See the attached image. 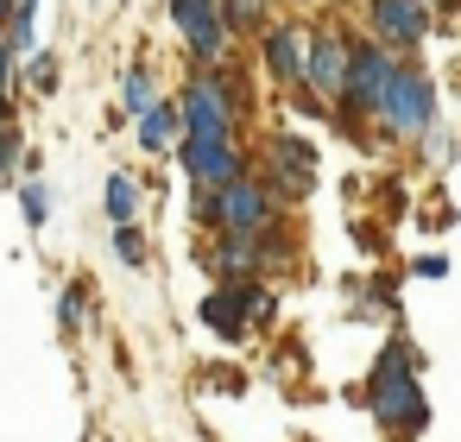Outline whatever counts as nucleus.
I'll return each instance as SVG.
<instances>
[{
	"label": "nucleus",
	"mask_w": 461,
	"mask_h": 442,
	"mask_svg": "<svg viewBox=\"0 0 461 442\" xmlns=\"http://www.w3.org/2000/svg\"><path fill=\"white\" fill-rule=\"evenodd\" d=\"M348 70H354V45L341 26L310 32V95L316 102H341L348 95Z\"/></svg>",
	"instance_id": "nucleus-8"
},
{
	"label": "nucleus",
	"mask_w": 461,
	"mask_h": 442,
	"mask_svg": "<svg viewBox=\"0 0 461 442\" xmlns=\"http://www.w3.org/2000/svg\"><path fill=\"white\" fill-rule=\"evenodd\" d=\"M20 209H26V228H45V215H51L45 184H26V190H20Z\"/></svg>",
	"instance_id": "nucleus-20"
},
{
	"label": "nucleus",
	"mask_w": 461,
	"mask_h": 442,
	"mask_svg": "<svg viewBox=\"0 0 461 442\" xmlns=\"http://www.w3.org/2000/svg\"><path fill=\"white\" fill-rule=\"evenodd\" d=\"M121 108H127L133 121H146V114L158 108V89H152V70H146V64H133V70L121 77Z\"/></svg>",
	"instance_id": "nucleus-15"
},
{
	"label": "nucleus",
	"mask_w": 461,
	"mask_h": 442,
	"mask_svg": "<svg viewBox=\"0 0 461 442\" xmlns=\"http://www.w3.org/2000/svg\"><path fill=\"white\" fill-rule=\"evenodd\" d=\"M177 108H184V133H190V140H221V146H234L240 108H234V89H228L221 70H196Z\"/></svg>",
	"instance_id": "nucleus-3"
},
{
	"label": "nucleus",
	"mask_w": 461,
	"mask_h": 442,
	"mask_svg": "<svg viewBox=\"0 0 461 442\" xmlns=\"http://www.w3.org/2000/svg\"><path fill=\"white\" fill-rule=\"evenodd\" d=\"M20 152H26L20 127H0V177H14V171H20Z\"/></svg>",
	"instance_id": "nucleus-22"
},
{
	"label": "nucleus",
	"mask_w": 461,
	"mask_h": 442,
	"mask_svg": "<svg viewBox=\"0 0 461 442\" xmlns=\"http://www.w3.org/2000/svg\"><path fill=\"white\" fill-rule=\"evenodd\" d=\"M7 45H14V58L39 45V0H14V20H7Z\"/></svg>",
	"instance_id": "nucleus-16"
},
{
	"label": "nucleus",
	"mask_w": 461,
	"mask_h": 442,
	"mask_svg": "<svg viewBox=\"0 0 461 442\" xmlns=\"http://www.w3.org/2000/svg\"><path fill=\"white\" fill-rule=\"evenodd\" d=\"M442 272H448L442 253H423V259H417V278H442Z\"/></svg>",
	"instance_id": "nucleus-24"
},
{
	"label": "nucleus",
	"mask_w": 461,
	"mask_h": 442,
	"mask_svg": "<svg viewBox=\"0 0 461 442\" xmlns=\"http://www.w3.org/2000/svg\"><path fill=\"white\" fill-rule=\"evenodd\" d=\"M140 146H146V152H171V146H184V108H177V102H158V108L140 121Z\"/></svg>",
	"instance_id": "nucleus-14"
},
{
	"label": "nucleus",
	"mask_w": 461,
	"mask_h": 442,
	"mask_svg": "<svg viewBox=\"0 0 461 442\" xmlns=\"http://www.w3.org/2000/svg\"><path fill=\"white\" fill-rule=\"evenodd\" d=\"M373 127H379L385 140H423V133L436 127V89H429V77L411 70V64H398V77H392V89H385V102H379Z\"/></svg>",
	"instance_id": "nucleus-2"
},
{
	"label": "nucleus",
	"mask_w": 461,
	"mask_h": 442,
	"mask_svg": "<svg viewBox=\"0 0 461 442\" xmlns=\"http://www.w3.org/2000/svg\"><path fill=\"white\" fill-rule=\"evenodd\" d=\"M7 20H14V0H0V32H7Z\"/></svg>",
	"instance_id": "nucleus-25"
},
{
	"label": "nucleus",
	"mask_w": 461,
	"mask_h": 442,
	"mask_svg": "<svg viewBox=\"0 0 461 442\" xmlns=\"http://www.w3.org/2000/svg\"><path fill=\"white\" fill-rule=\"evenodd\" d=\"M203 316H209L221 335H240V329H247V316H253V322H266V316H272V291H266V284H253V278H247V284H221V291L203 303Z\"/></svg>",
	"instance_id": "nucleus-11"
},
{
	"label": "nucleus",
	"mask_w": 461,
	"mask_h": 442,
	"mask_svg": "<svg viewBox=\"0 0 461 442\" xmlns=\"http://www.w3.org/2000/svg\"><path fill=\"white\" fill-rule=\"evenodd\" d=\"M114 253H121V266H146V247H140V228H114Z\"/></svg>",
	"instance_id": "nucleus-23"
},
{
	"label": "nucleus",
	"mask_w": 461,
	"mask_h": 442,
	"mask_svg": "<svg viewBox=\"0 0 461 442\" xmlns=\"http://www.w3.org/2000/svg\"><path fill=\"white\" fill-rule=\"evenodd\" d=\"M171 20H177V39L190 45L196 70H215L221 51H228V14H221V0H171Z\"/></svg>",
	"instance_id": "nucleus-6"
},
{
	"label": "nucleus",
	"mask_w": 461,
	"mask_h": 442,
	"mask_svg": "<svg viewBox=\"0 0 461 442\" xmlns=\"http://www.w3.org/2000/svg\"><path fill=\"white\" fill-rule=\"evenodd\" d=\"M26 89H32V95H51V89H58V58H51V51H45V58L32 51V64H26Z\"/></svg>",
	"instance_id": "nucleus-19"
},
{
	"label": "nucleus",
	"mask_w": 461,
	"mask_h": 442,
	"mask_svg": "<svg viewBox=\"0 0 461 442\" xmlns=\"http://www.w3.org/2000/svg\"><path fill=\"white\" fill-rule=\"evenodd\" d=\"M373 417H379V429H392V436H417L423 423H429V404H423V385H417V373H411V360L398 354V347H385L379 354V366H373Z\"/></svg>",
	"instance_id": "nucleus-1"
},
{
	"label": "nucleus",
	"mask_w": 461,
	"mask_h": 442,
	"mask_svg": "<svg viewBox=\"0 0 461 442\" xmlns=\"http://www.w3.org/2000/svg\"><path fill=\"white\" fill-rule=\"evenodd\" d=\"M108 215L121 228H133V215H140V184L133 177H108Z\"/></svg>",
	"instance_id": "nucleus-17"
},
{
	"label": "nucleus",
	"mask_w": 461,
	"mask_h": 442,
	"mask_svg": "<svg viewBox=\"0 0 461 442\" xmlns=\"http://www.w3.org/2000/svg\"><path fill=\"white\" fill-rule=\"evenodd\" d=\"M310 184H316V146H310V140L278 133V140H272V184H266V190H278V196L303 203V196H310Z\"/></svg>",
	"instance_id": "nucleus-12"
},
{
	"label": "nucleus",
	"mask_w": 461,
	"mask_h": 442,
	"mask_svg": "<svg viewBox=\"0 0 461 442\" xmlns=\"http://www.w3.org/2000/svg\"><path fill=\"white\" fill-rule=\"evenodd\" d=\"M272 240H278L272 228H266V234H221V240H215V253H209V266H215L228 284H247L266 259H278V247H272Z\"/></svg>",
	"instance_id": "nucleus-13"
},
{
	"label": "nucleus",
	"mask_w": 461,
	"mask_h": 442,
	"mask_svg": "<svg viewBox=\"0 0 461 442\" xmlns=\"http://www.w3.org/2000/svg\"><path fill=\"white\" fill-rule=\"evenodd\" d=\"M366 20H373V39H379V45L417 51V45L429 39V0H373Z\"/></svg>",
	"instance_id": "nucleus-9"
},
{
	"label": "nucleus",
	"mask_w": 461,
	"mask_h": 442,
	"mask_svg": "<svg viewBox=\"0 0 461 442\" xmlns=\"http://www.w3.org/2000/svg\"><path fill=\"white\" fill-rule=\"evenodd\" d=\"M0 127H14V45L0 32Z\"/></svg>",
	"instance_id": "nucleus-18"
},
{
	"label": "nucleus",
	"mask_w": 461,
	"mask_h": 442,
	"mask_svg": "<svg viewBox=\"0 0 461 442\" xmlns=\"http://www.w3.org/2000/svg\"><path fill=\"white\" fill-rule=\"evenodd\" d=\"M177 165H184V177H190L196 190H221V184L247 177L240 146H221V140H190V133H184V146H177Z\"/></svg>",
	"instance_id": "nucleus-10"
},
{
	"label": "nucleus",
	"mask_w": 461,
	"mask_h": 442,
	"mask_svg": "<svg viewBox=\"0 0 461 442\" xmlns=\"http://www.w3.org/2000/svg\"><path fill=\"white\" fill-rule=\"evenodd\" d=\"M392 77H398V51L392 45H354V70H348V95L335 102L341 108V121L348 114H360V121H373L379 114V102H385V89H392Z\"/></svg>",
	"instance_id": "nucleus-5"
},
{
	"label": "nucleus",
	"mask_w": 461,
	"mask_h": 442,
	"mask_svg": "<svg viewBox=\"0 0 461 442\" xmlns=\"http://www.w3.org/2000/svg\"><path fill=\"white\" fill-rule=\"evenodd\" d=\"M259 58H266V70H272V83L278 89H310V32L303 26H266L259 32Z\"/></svg>",
	"instance_id": "nucleus-7"
},
{
	"label": "nucleus",
	"mask_w": 461,
	"mask_h": 442,
	"mask_svg": "<svg viewBox=\"0 0 461 442\" xmlns=\"http://www.w3.org/2000/svg\"><path fill=\"white\" fill-rule=\"evenodd\" d=\"M203 215L221 234H266L272 228V190L259 177H234V184H221V190L203 196Z\"/></svg>",
	"instance_id": "nucleus-4"
},
{
	"label": "nucleus",
	"mask_w": 461,
	"mask_h": 442,
	"mask_svg": "<svg viewBox=\"0 0 461 442\" xmlns=\"http://www.w3.org/2000/svg\"><path fill=\"white\" fill-rule=\"evenodd\" d=\"M83 310H89V284H70L64 303H58V322L64 329H83Z\"/></svg>",
	"instance_id": "nucleus-21"
}]
</instances>
